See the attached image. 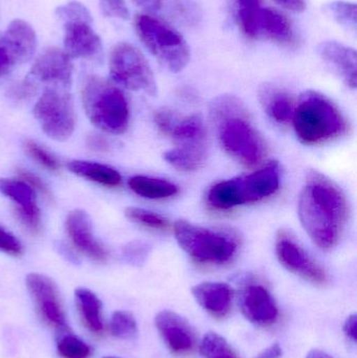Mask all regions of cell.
<instances>
[{"label": "cell", "instance_id": "44", "mask_svg": "<svg viewBox=\"0 0 357 358\" xmlns=\"http://www.w3.org/2000/svg\"><path fill=\"white\" fill-rule=\"evenodd\" d=\"M282 348H281L280 345L274 344L254 358H280L282 357Z\"/></svg>", "mask_w": 357, "mask_h": 358}, {"label": "cell", "instance_id": "24", "mask_svg": "<svg viewBox=\"0 0 357 358\" xmlns=\"http://www.w3.org/2000/svg\"><path fill=\"white\" fill-rule=\"evenodd\" d=\"M71 173L105 187L121 185L122 176L117 170L102 164L86 161H71L67 164Z\"/></svg>", "mask_w": 357, "mask_h": 358}, {"label": "cell", "instance_id": "47", "mask_svg": "<svg viewBox=\"0 0 357 358\" xmlns=\"http://www.w3.org/2000/svg\"><path fill=\"white\" fill-rule=\"evenodd\" d=\"M104 358H117V357H104Z\"/></svg>", "mask_w": 357, "mask_h": 358}, {"label": "cell", "instance_id": "9", "mask_svg": "<svg viewBox=\"0 0 357 358\" xmlns=\"http://www.w3.org/2000/svg\"><path fill=\"white\" fill-rule=\"evenodd\" d=\"M34 115L52 140H68L75 130L73 96L62 88H46L34 107Z\"/></svg>", "mask_w": 357, "mask_h": 358}, {"label": "cell", "instance_id": "21", "mask_svg": "<svg viewBox=\"0 0 357 358\" xmlns=\"http://www.w3.org/2000/svg\"><path fill=\"white\" fill-rule=\"evenodd\" d=\"M258 98L264 113L277 124L286 125L293 120L295 106L284 90L272 84H264L260 87Z\"/></svg>", "mask_w": 357, "mask_h": 358}, {"label": "cell", "instance_id": "6", "mask_svg": "<svg viewBox=\"0 0 357 358\" xmlns=\"http://www.w3.org/2000/svg\"><path fill=\"white\" fill-rule=\"evenodd\" d=\"M134 29L145 48L171 73L186 69L190 62V46L173 27L152 15L138 14Z\"/></svg>", "mask_w": 357, "mask_h": 358}, {"label": "cell", "instance_id": "28", "mask_svg": "<svg viewBox=\"0 0 357 358\" xmlns=\"http://www.w3.org/2000/svg\"><path fill=\"white\" fill-rule=\"evenodd\" d=\"M199 349L203 358H237L226 338L216 332H207L203 336Z\"/></svg>", "mask_w": 357, "mask_h": 358}, {"label": "cell", "instance_id": "41", "mask_svg": "<svg viewBox=\"0 0 357 358\" xmlns=\"http://www.w3.org/2000/svg\"><path fill=\"white\" fill-rule=\"evenodd\" d=\"M281 8L291 12L302 13L306 10V0H274Z\"/></svg>", "mask_w": 357, "mask_h": 358}, {"label": "cell", "instance_id": "38", "mask_svg": "<svg viewBox=\"0 0 357 358\" xmlns=\"http://www.w3.org/2000/svg\"><path fill=\"white\" fill-rule=\"evenodd\" d=\"M177 117L178 115L175 111L168 108V107H161L159 110L155 111L154 123L157 129L168 136Z\"/></svg>", "mask_w": 357, "mask_h": 358}, {"label": "cell", "instance_id": "29", "mask_svg": "<svg viewBox=\"0 0 357 358\" xmlns=\"http://www.w3.org/2000/svg\"><path fill=\"white\" fill-rule=\"evenodd\" d=\"M57 351L62 358H90L92 355V347L71 334H65L59 338Z\"/></svg>", "mask_w": 357, "mask_h": 358}, {"label": "cell", "instance_id": "32", "mask_svg": "<svg viewBox=\"0 0 357 358\" xmlns=\"http://www.w3.org/2000/svg\"><path fill=\"white\" fill-rule=\"evenodd\" d=\"M24 63L20 52L10 41V38L2 34L0 36V78L4 77L13 71L17 65Z\"/></svg>", "mask_w": 357, "mask_h": 358}, {"label": "cell", "instance_id": "25", "mask_svg": "<svg viewBox=\"0 0 357 358\" xmlns=\"http://www.w3.org/2000/svg\"><path fill=\"white\" fill-rule=\"evenodd\" d=\"M130 189L147 199H165L178 193V187L166 179L150 176H133L128 180Z\"/></svg>", "mask_w": 357, "mask_h": 358}, {"label": "cell", "instance_id": "3", "mask_svg": "<svg viewBox=\"0 0 357 358\" xmlns=\"http://www.w3.org/2000/svg\"><path fill=\"white\" fill-rule=\"evenodd\" d=\"M296 136L304 145L316 146L343 138L349 132L347 117L326 96L308 90L293 109Z\"/></svg>", "mask_w": 357, "mask_h": 358}, {"label": "cell", "instance_id": "35", "mask_svg": "<svg viewBox=\"0 0 357 358\" xmlns=\"http://www.w3.org/2000/svg\"><path fill=\"white\" fill-rule=\"evenodd\" d=\"M25 148H27L29 155L36 162H38V164H40L42 167L46 168L50 171H58L60 169V163H59L58 159L52 153L48 152L46 149L42 148L37 143L29 141L25 144Z\"/></svg>", "mask_w": 357, "mask_h": 358}, {"label": "cell", "instance_id": "40", "mask_svg": "<svg viewBox=\"0 0 357 358\" xmlns=\"http://www.w3.org/2000/svg\"><path fill=\"white\" fill-rule=\"evenodd\" d=\"M18 176L19 179L27 182L34 191L41 194L48 200H52V192L48 189V185L42 181L41 178H38L37 176L31 173V172L24 171V170L19 172Z\"/></svg>", "mask_w": 357, "mask_h": 358}, {"label": "cell", "instance_id": "22", "mask_svg": "<svg viewBox=\"0 0 357 358\" xmlns=\"http://www.w3.org/2000/svg\"><path fill=\"white\" fill-rule=\"evenodd\" d=\"M168 136L173 138L176 146L207 147V131L198 115H178Z\"/></svg>", "mask_w": 357, "mask_h": 358}, {"label": "cell", "instance_id": "11", "mask_svg": "<svg viewBox=\"0 0 357 358\" xmlns=\"http://www.w3.org/2000/svg\"><path fill=\"white\" fill-rule=\"evenodd\" d=\"M27 286L44 323L58 331H66V315L59 296L58 288L52 279L40 273H29Z\"/></svg>", "mask_w": 357, "mask_h": 358}, {"label": "cell", "instance_id": "42", "mask_svg": "<svg viewBox=\"0 0 357 358\" xmlns=\"http://www.w3.org/2000/svg\"><path fill=\"white\" fill-rule=\"evenodd\" d=\"M87 145L92 150L100 151V152H104V151L108 150L109 148L106 138L99 136V134H92V136H88Z\"/></svg>", "mask_w": 357, "mask_h": 358}, {"label": "cell", "instance_id": "10", "mask_svg": "<svg viewBox=\"0 0 357 358\" xmlns=\"http://www.w3.org/2000/svg\"><path fill=\"white\" fill-rule=\"evenodd\" d=\"M73 58L64 50L48 48L36 58L25 80L35 88L44 84L65 90L73 84Z\"/></svg>", "mask_w": 357, "mask_h": 358}, {"label": "cell", "instance_id": "45", "mask_svg": "<svg viewBox=\"0 0 357 358\" xmlns=\"http://www.w3.org/2000/svg\"><path fill=\"white\" fill-rule=\"evenodd\" d=\"M132 1L136 2L140 8L153 12L161 8L163 0H132Z\"/></svg>", "mask_w": 357, "mask_h": 358}, {"label": "cell", "instance_id": "37", "mask_svg": "<svg viewBox=\"0 0 357 358\" xmlns=\"http://www.w3.org/2000/svg\"><path fill=\"white\" fill-rule=\"evenodd\" d=\"M150 254V246L144 242L134 241L128 244L124 250V256L132 264L144 263Z\"/></svg>", "mask_w": 357, "mask_h": 358}, {"label": "cell", "instance_id": "4", "mask_svg": "<svg viewBox=\"0 0 357 358\" xmlns=\"http://www.w3.org/2000/svg\"><path fill=\"white\" fill-rule=\"evenodd\" d=\"M280 174V166L272 162L249 176L220 181L210 189L207 202L216 210H226L261 201L278 191Z\"/></svg>", "mask_w": 357, "mask_h": 358}, {"label": "cell", "instance_id": "19", "mask_svg": "<svg viewBox=\"0 0 357 358\" xmlns=\"http://www.w3.org/2000/svg\"><path fill=\"white\" fill-rule=\"evenodd\" d=\"M318 52L348 87L356 90L357 55L354 48L337 41H324L319 44Z\"/></svg>", "mask_w": 357, "mask_h": 358}, {"label": "cell", "instance_id": "1", "mask_svg": "<svg viewBox=\"0 0 357 358\" xmlns=\"http://www.w3.org/2000/svg\"><path fill=\"white\" fill-rule=\"evenodd\" d=\"M298 215L312 242L321 250H333L347 225V198L335 181L320 172H309L300 194Z\"/></svg>", "mask_w": 357, "mask_h": 358}, {"label": "cell", "instance_id": "18", "mask_svg": "<svg viewBox=\"0 0 357 358\" xmlns=\"http://www.w3.org/2000/svg\"><path fill=\"white\" fill-rule=\"evenodd\" d=\"M249 38L291 44L293 42L295 34L291 21L284 15L274 8L261 6L256 15Z\"/></svg>", "mask_w": 357, "mask_h": 358}, {"label": "cell", "instance_id": "34", "mask_svg": "<svg viewBox=\"0 0 357 358\" xmlns=\"http://www.w3.org/2000/svg\"><path fill=\"white\" fill-rule=\"evenodd\" d=\"M170 8L176 18L188 25H195L201 20V10L191 0H170Z\"/></svg>", "mask_w": 357, "mask_h": 358}, {"label": "cell", "instance_id": "39", "mask_svg": "<svg viewBox=\"0 0 357 358\" xmlns=\"http://www.w3.org/2000/svg\"><path fill=\"white\" fill-rule=\"evenodd\" d=\"M0 250L15 257L20 256L23 252L22 245L19 240L1 227H0Z\"/></svg>", "mask_w": 357, "mask_h": 358}, {"label": "cell", "instance_id": "43", "mask_svg": "<svg viewBox=\"0 0 357 358\" xmlns=\"http://www.w3.org/2000/svg\"><path fill=\"white\" fill-rule=\"evenodd\" d=\"M344 332L346 336L356 343L357 340V315H351L347 317L344 324Z\"/></svg>", "mask_w": 357, "mask_h": 358}, {"label": "cell", "instance_id": "7", "mask_svg": "<svg viewBox=\"0 0 357 358\" xmlns=\"http://www.w3.org/2000/svg\"><path fill=\"white\" fill-rule=\"evenodd\" d=\"M173 231L180 248L201 264H226L238 252V241L231 234L198 227L187 220L176 221Z\"/></svg>", "mask_w": 357, "mask_h": 358}, {"label": "cell", "instance_id": "12", "mask_svg": "<svg viewBox=\"0 0 357 358\" xmlns=\"http://www.w3.org/2000/svg\"><path fill=\"white\" fill-rule=\"evenodd\" d=\"M276 254L279 262L291 273L318 285L326 284V271L286 231L277 236Z\"/></svg>", "mask_w": 357, "mask_h": 358}, {"label": "cell", "instance_id": "14", "mask_svg": "<svg viewBox=\"0 0 357 358\" xmlns=\"http://www.w3.org/2000/svg\"><path fill=\"white\" fill-rule=\"evenodd\" d=\"M0 193L16 203V214L20 222L29 231L37 233L41 218L36 192L21 179L0 178Z\"/></svg>", "mask_w": 357, "mask_h": 358}, {"label": "cell", "instance_id": "17", "mask_svg": "<svg viewBox=\"0 0 357 358\" xmlns=\"http://www.w3.org/2000/svg\"><path fill=\"white\" fill-rule=\"evenodd\" d=\"M155 325L168 348L174 353H188L194 348L195 336L190 324L171 310H163L155 317Z\"/></svg>", "mask_w": 357, "mask_h": 358}, {"label": "cell", "instance_id": "20", "mask_svg": "<svg viewBox=\"0 0 357 358\" xmlns=\"http://www.w3.org/2000/svg\"><path fill=\"white\" fill-rule=\"evenodd\" d=\"M195 300L215 317H224L232 305L233 290L228 284L203 282L192 288Z\"/></svg>", "mask_w": 357, "mask_h": 358}, {"label": "cell", "instance_id": "36", "mask_svg": "<svg viewBox=\"0 0 357 358\" xmlns=\"http://www.w3.org/2000/svg\"><path fill=\"white\" fill-rule=\"evenodd\" d=\"M101 12L109 18L128 20L130 10L125 0H99Z\"/></svg>", "mask_w": 357, "mask_h": 358}, {"label": "cell", "instance_id": "46", "mask_svg": "<svg viewBox=\"0 0 357 358\" xmlns=\"http://www.w3.org/2000/svg\"><path fill=\"white\" fill-rule=\"evenodd\" d=\"M306 358H333L330 355L327 353L323 352L321 350H312L308 353L307 357Z\"/></svg>", "mask_w": 357, "mask_h": 358}, {"label": "cell", "instance_id": "2", "mask_svg": "<svg viewBox=\"0 0 357 358\" xmlns=\"http://www.w3.org/2000/svg\"><path fill=\"white\" fill-rule=\"evenodd\" d=\"M210 115L217 129L222 149L247 167L263 161L266 145L249 120L243 103L237 96H217L210 105Z\"/></svg>", "mask_w": 357, "mask_h": 358}, {"label": "cell", "instance_id": "30", "mask_svg": "<svg viewBox=\"0 0 357 358\" xmlns=\"http://www.w3.org/2000/svg\"><path fill=\"white\" fill-rule=\"evenodd\" d=\"M125 215L129 220L156 231H168L171 227L170 221L161 215L145 208L129 206L126 208Z\"/></svg>", "mask_w": 357, "mask_h": 358}, {"label": "cell", "instance_id": "33", "mask_svg": "<svg viewBox=\"0 0 357 358\" xmlns=\"http://www.w3.org/2000/svg\"><path fill=\"white\" fill-rule=\"evenodd\" d=\"M54 14L64 23L85 22L89 24L92 23V14L87 6L77 0H71L62 6H59Z\"/></svg>", "mask_w": 357, "mask_h": 358}, {"label": "cell", "instance_id": "16", "mask_svg": "<svg viewBox=\"0 0 357 358\" xmlns=\"http://www.w3.org/2000/svg\"><path fill=\"white\" fill-rule=\"evenodd\" d=\"M63 45L65 52L73 59L94 60L103 52L102 39L92 24L85 22L64 23Z\"/></svg>", "mask_w": 357, "mask_h": 358}, {"label": "cell", "instance_id": "27", "mask_svg": "<svg viewBox=\"0 0 357 358\" xmlns=\"http://www.w3.org/2000/svg\"><path fill=\"white\" fill-rule=\"evenodd\" d=\"M325 14L347 31H356L357 8L356 3L345 0H335L323 6Z\"/></svg>", "mask_w": 357, "mask_h": 358}, {"label": "cell", "instance_id": "8", "mask_svg": "<svg viewBox=\"0 0 357 358\" xmlns=\"http://www.w3.org/2000/svg\"><path fill=\"white\" fill-rule=\"evenodd\" d=\"M109 75L117 85L151 96L157 94L154 73L146 57L128 42L117 43L109 56Z\"/></svg>", "mask_w": 357, "mask_h": 358}, {"label": "cell", "instance_id": "15", "mask_svg": "<svg viewBox=\"0 0 357 358\" xmlns=\"http://www.w3.org/2000/svg\"><path fill=\"white\" fill-rule=\"evenodd\" d=\"M239 305L245 319L255 325H272L278 317V307L274 298L259 284H249L243 288Z\"/></svg>", "mask_w": 357, "mask_h": 358}, {"label": "cell", "instance_id": "5", "mask_svg": "<svg viewBox=\"0 0 357 358\" xmlns=\"http://www.w3.org/2000/svg\"><path fill=\"white\" fill-rule=\"evenodd\" d=\"M86 115L92 124L107 134H122L128 129L129 104L117 86L102 78H88L82 90Z\"/></svg>", "mask_w": 357, "mask_h": 358}, {"label": "cell", "instance_id": "23", "mask_svg": "<svg viewBox=\"0 0 357 358\" xmlns=\"http://www.w3.org/2000/svg\"><path fill=\"white\" fill-rule=\"evenodd\" d=\"M75 299L84 326L96 336L102 334L104 332V323L100 299L87 288L75 289Z\"/></svg>", "mask_w": 357, "mask_h": 358}, {"label": "cell", "instance_id": "31", "mask_svg": "<svg viewBox=\"0 0 357 358\" xmlns=\"http://www.w3.org/2000/svg\"><path fill=\"white\" fill-rule=\"evenodd\" d=\"M110 334L121 340H132L138 336V323L132 313L128 311H115L109 325Z\"/></svg>", "mask_w": 357, "mask_h": 358}, {"label": "cell", "instance_id": "26", "mask_svg": "<svg viewBox=\"0 0 357 358\" xmlns=\"http://www.w3.org/2000/svg\"><path fill=\"white\" fill-rule=\"evenodd\" d=\"M207 147L176 146L163 153V159L178 171H196L205 164Z\"/></svg>", "mask_w": 357, "mask_h": 358}, {"label": "cell", "instance_id": "13", "mask_svg": "<svg viewBox=\"0 0 357 358\" xmlns=\"http://www.w3.org/2000/svg\"><path fill=\"white\" fill-rule=\"evenodd\" d=\"M65 229L71 244L78 252L99 263L106 262L108 250L94 237L92 221L87 213L75 210L69 213L65 221Z\"/></svg>", "mask_w": 357, "mask_h": 358}]
</instances>
